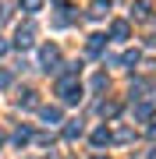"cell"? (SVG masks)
Segmentation results:
<instances>
[{
  "label": "cell",
  "mask_w": 156,
  "mask_h": 159,
  "mask_svg": "<svg viewBox=\"0 0 156 159\" xmlns=\"http://www.w3.org/2000/svg\"><path fill=\"white\" fill-rule=\"evenodd\" d=\"M57 92H60L64 102H78V99H82V85H75V81H71V74H64V78L57 81Z\"/></svg>",
  "instance_id": "1"
},
{
  "label": "cell",
  "mask_w": 156,
  "mask_h": 159,
  "mask_svg": "<svg viewBox=\"0 0 156 159\" xmlns=\"http://www.w3.org/2000/svg\"><path fill=\"white\" fill-rule=\"evenodd\" d=\"M57 60H60L57 46H43V50H39V64H43L46 71H50V64H57Z\"/></svg>",
  "instance_id": "2"
},
{
  "label": "cell",
  "mask_w": 156,
  "mask_h": 159,
  "mask_svg": "<svg viewBox=\"0 0 156 159\" xmlns=\"http://www.w3.org/2000/svg\"><path fill=\"white\" fill-rule=\"evenodd\" d=\"M14 43H18V46H32V25L18 29V32H14Z\"/></svg>",
  "instance_id": "3"
},
{
  "label": "cell",
  "mask_w": 156,
  "mask_h": 159,
  "mask_svg": "<svg viewBox=\"0 0 156 159\" xmlns=\"http://www.w3.org/2000/svg\"><path fill=\"white\" fill-rule=\"evenodd\" d=\"M43 120L57 124V120H60V110H57V106H43Z\"/></svg>",
  "instance_id": "4"
},
{
  "label": "cell",
  "mask_w": 156,
  "mask_h": 159,
  "mask_svg": "<svg viewBox=\"0 0 156 159\" xmlns=\"http://www.w3.org/2000/svg\"><path fill=\"white\" fill-rule=\"evenodd\" d=\"M114 39H128V21H114Z\"/></svg>",
  "instance_id": "5"
},
{
  "label": "cell",
  "mask_w": 156,
  "mask_h": 159,
  "mask_svg": "<svg viewBox=\"0 0 156 159\" xmlns=\"http://www.w3.org/2000/svg\"><path fill=\"white\" fill-rule=\"evenodd\" d=\"M78 134H82V124H78V120H71V124L64 127V138H78Z\"/></svg>",
  "instance_id": "6"
},
{
  "label": "cell",
  "mask_w": 156,
  "mask_h": 159,
  "mask_svg": "<svg viewBox=\"0 0 156 159\" xmlns=\"http://www.w3.org/2000/svg\"><path fill=\"white\" fill-rule=\"evenodd\" d=\"M103 50V35H89V53H99Z\"/></svg>",
  "instance_id": "7"
},
{
  "label": "cell",
  "mask_w": 156,
  "mask_h": 159,
  "mask_svg": "<svg viewBox=\"0 0 156 159\" xmlns=\"http://www.w3.org/2000/svg\"><path fill=\"white\" fill-rule=\"evenodd\" d=\"M106 7H110L106 0H96V4H92V18H103V14H106Z\"/></svg>",
  "instance_id": "8"
},
{
  "label": "cell",
  "mask_w": 156,
  "mask_h": 159,
  "mask_svg": "<svg viewBox=\"0 0 156 159\" xmlns=\"http://www.w3.org/2000/svg\"><path fill=\"white\" fill-rule=\"evenodd\" d=\"M131 14H135V18H149V4H135Z\"/></svg>",
  "instance_id": "9"
},
{
  "label": "cell",
  "mask_w": 156,
  "mask_h": 159,
  "mask_svg": "<svg viewBox=\"0 0 156 159\" xmlns=\"http://www.w3.org/2000/svg\"><path fill=\"white\" fill-rule=\"evenodd\" d=\"M92 142H96V145H103V142H110V134H106V127H99V131H96V134H92Z\"/></svg>",
  "instance_id": "10"
},
{
  "label": "cell",
  "mask_w": 156,
  "mask_h": 159,
  "mask_svg": "<svg viewBox=\"0 0 156 159\" xmlns=\"http://www.w3.org/2000/svg\"><path fill=\"white\" fill-rule=\"evenodd\" d=\"M99 110H103L106 117H114V113H117V102H103V106H99Z\"/></svg>",
  "instance_id": "11"
},
{
  "label": "cell",
  "mask_w": 156,
  "mask_h": 159,
  "mask_svg": "<svg viewBox=\"0 0 156 159\" xmlns=\"http://www.w3.org/2000/svg\"><path fill=\"white\" fill-rule=\"evenodd\" d=\"M21 4L29 7V11H39V7H43V0H21Z\"/></svg>",
  "instance_id": "12"
},
{
  "label": "cell",
  "mask_w": 156,
  "mask_h": 159,
  "mask_svg": "<svg viewBox=\"0 0 156 159\" xmlns=\"http://www.w3.org/2000/svg\"><path fill=\"white\" fill-rule=\"evenodd\" d=\"M4 85H11V74H7V71H0V89H4Z\"/></svg>",
  "instance_id": "13"
},
{
  "label": "cell",
  "mask_w": 156,
  "mask_h": 159,
  "mask_svg": "<svg viewBox=\"0 0 156 159\" xmlns=\"http://www.w3.org/2000/svg\"><path fill=\"white\" fill-rule=\"evenodd\" d=\"M149 159H156V148H149Z\"/></svg>",
  "instance_id": "14"
},
{
  "label": "cell",
  "mask_w": 156,
  "mask_h": 159,
  "mask_svg": "<svg viewBox=\"0 0 156 159\" xmlns=\"http://www.w3.org/2000/svg\"><path fill=\"white\" fill-rule=\"evenodd\" d=\"M153 131H156V117H153Z\"/></svg>",
  "instance_id": "15"
},
{
  "label": "cell",
  "mask_w": 156,
  "mask_h": 159,
  "mask_svg": "<svg viewBox=\"0 0 156 159\" xmlns=\"http://www.w3.org/2000/svg\"><path fill=\"white\" fill-rule=\"evenodd\" d=\"M96 159H103V156H96Z\"/></svg>",
  "instance_id": "16"
}]
</instances>
